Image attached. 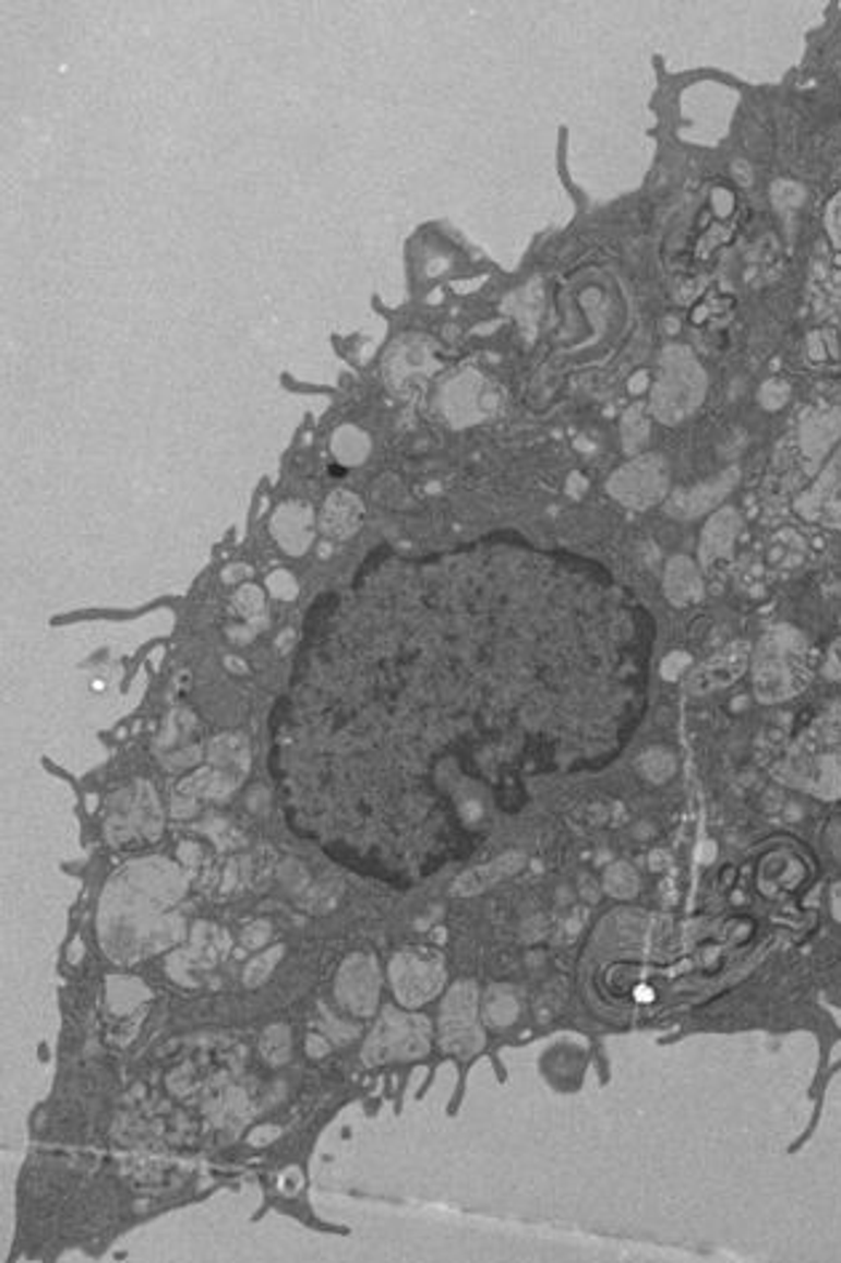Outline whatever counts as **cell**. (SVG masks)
<instances>
[{"instance_id":"cell-2","label":"cell","mask_w":841,"mask_h":1263,"mask_svg":"<svg viewBox=\"0 0 841 1263\" xmlns=\"http://www.w3.org/2000/svg\"><path fill=\"white\" fill-rule=\"evenodd\" d=\"M444 1032H446V1047H452V1050L468 1052L479 1045L481 1039L473 1021V989L459 986V989H455V993H452V999L446 1002Z\"/></svg>"},{"instance_id":"cell-6","label":"cell","mask_w":841,"mask_h":1263,"mask_svg":"<svg viewBox=\"0 0 841 1263\" xmlns=\"http://www.w3.org/2000/svg\"><path fill=\"white\" fill-rule=\"evenodd\" d=\"M273 535L291 553H300L310 543V511L300 505L280 508L273 519Z\"/></svg>"},{"instance_id":"cell-5","label":"cell","mask_w":841,"mask_h":1263,"mask_svg":"<svg viewBox=\"0 0 841 1263\" xmlns=\"http://www.w3.org/2000/svg\"><path fill=\"white\" fill-rule=\"evenodd\" d=\"M521 866H524V855L521 853H508V855H503V858L494 860V863L479 866V868H473V871L462 873V877H459L455 882V892L457 895H476V892H484L486 887H492V884H497L500 879L516 873Z\"/></svg>"},{"instance_id":"cell-4","label":"cell","mask_w":841,"mask_h":1263,"mask_svg":"<svg viewBox=\"0 0 841 1263\" xmlns=\"http://www.w3.org/2000/svg\"><path fill=\"white\" fill-rule=\"evenodd\" d=\"M361 516H363V508H361V500H358L356 495L334 492L329 500H326L324 513H321V529H324L329 537H337V540H343V537L353 535V532L358 529V524H361Z\"/></svg>"},{"instance_id":"cell-7","label":"cell","mask_w":841,"mask_h":1263,"mask_svg":"<svg viewBox=\"0 0 841 1263\" xmlns=\"http://www.w3.org/2000/svg\"><path fill=\"white\" fill-rule=\"evenodd\" d=\"M737 670H740V663H732L730 655L716 657V660L706 663V666L697 668L695 674H692L689 692H711V690H719V687L730 684V681L735 679Z\"/></svg>"},{"instance_id":"cell-9","label":"cell","mask_w":841,"mask_h":1263,"mask_svg":"<svg viewBox=\"0 0 841 1263\" xmlns=\"http://www.w3.org/2000/svg\"><path fill=\"white\" fill-rule=\"evenodd\" d=\"M232 609L243 615V618H254V615L262 612V594L256 588L238 591L236 598H232Z\"/></svg>"},{"instance_id":"cell-10","label":"cell","mask_w":841,"mask_h":1263,"mask_svg":"<svg viewBox=\"0 0 841 1263\" xmlns=\"http://www.w3.org/2000/svg\"><path fill=\"white\" fill-rule=\"evenodd\" d=\"M271 591L280 598H291L297 594V585L295 580L289 577V574H273L271 577Z\"/></svg>"},{"instance_id":"cell-8","label":"cell","mask_w":841,"mask_h":1263,"mask_svg":"<svg viewBox=\"0 0 841 1263\" xmlns=\"http://www.w3.org/2000/svg\"><path fill=\"white\" fill-rule=\"evenodd\" d=\"M636 887H638V879H636L634 868L630 866H614L612 871L606 873V890H610L612 895L630 897V895H636Z\"/></svg>"},{"instance_id":"cell-1","label":"cell","mask_w":841,"mask_h":1263,"mask_svg":"<svg viewBox=\"0 0 841 1263\" xmlns=\"http://www.w3.org/2000/svg\"><path fill=\"white\" fill-rule=\"evenodd\" d=\"M813 295L820 315L841 326V193L831 201L822 223L813 271Z\"/></svg>"},{"instance_id":"cell-3","label":"cell","mask_w":841,"mask_h":1263,"mask_svg":"<svg viewBox=\"0 0 841 1263\" xmlns=\"http://www.w3.org/2000/svg\"><path fill=\"white\" fill-rule=\"evenodd\" d=\"M438 984L441 969L425 960H401V965L396 967L398 993H401L404 1002L409 1004L422 1002V999L431 997V993L438 989Z\"/></svg>"}]
</instances>
